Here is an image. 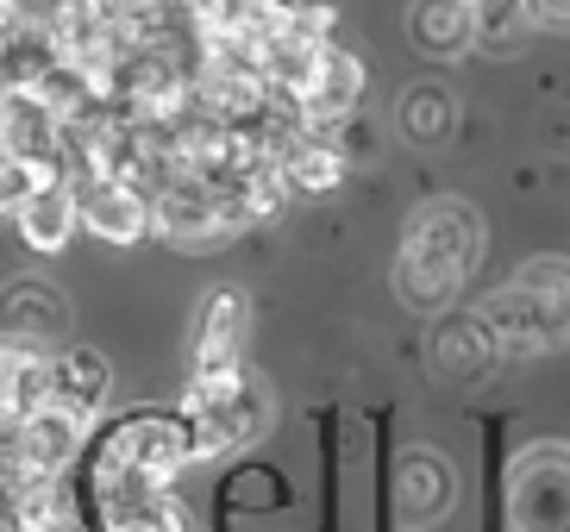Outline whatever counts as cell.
<instances>
[{
  "label": "cell",
  "instance_id": "cell-1",
  "mask_svg": "<svg viewBox=\"0 0 570 532\" xmlns=\"http://www.w3.org/2000/svg\"><path fill=\"white\" fill-rule=\"evenodd\" d=\"M188 464H195V439H188L183 407H132L88 433L76 476L82 483H176Z\"/></svg>",
  "mask_w": 570,
  "mask_h": 532
},
{
  "label": "cell",
  "instance_id": "cell-2",
  "mask_svg": "<svg viewBox=\"0 0 570 532\" xmlns=\"http://www.w3.org/2000/svg\"><path fill=\"white\" fill-rule=\"evenodd\" d=\"M476 314L495 333L502 357H539V351L570 345V257H552V250L527 257L502 288L476 301Z\"/></svg>",
  "mask_w": 570,
  "mask_h": 532
},
{
  "label": "cell",
  "instance_id": "cell-3",
  "mask_svg": "<svg viewBox=\"0 0 570 532\" xmlns=\"http://www.w3.org/2000/svg\"><path fill=\"white\" fill-rule=\"evenodd\" d=\"M183 420H188V439H195V464L238 457L245 445H257L269 433V383L252 376L245 364L214 370V376H188Z\"/></svg>",
  "mask_w": 570,
  "mask_h": 532
},
{
  "label": "cell",
  "instance_id": "cell-4",
  "mask_svg": "<svg viewBox=\"0 0 570 532\" xmlns=\"http://www.w3.org/2000/svg\"><path fill=\"white\" fill-rule=\"evenodd\" d=\"M245 226L238 200L226 183H214L207 169L195 164H176L164 183L151 188V233L169 238L176 250H207L219 238H233Z\"/></svg>",
  "mask_w": 570,
  "mask_h": 532
},
{
  "label": "cell",
  "instance_id": "cell-5",
  "mask_svg": "<svg viewBox=\"0 0 570 532\" xmlns=\"http://www.w3.org/2000/svg\"><path fill=\"white\" fill-rule=\"evenodd\" d=\"M483 245H489L483 214H476L464 195H433V200H420L414 219H407L402 264L433 269V276H445L452 288H464L470 276H476V264H483Z\"/></svg>",
  "mask_w": 570,
  "mask_h": 532
},
{
  "label": "cell",
  "instance_id": "cell-6",
  "mask_svg": "<svg viewBox=\"0 0 570 532\" xmlns=\"http://www.w3.org/2000/svg\"><path fill=\"white\" fill-rule=\"evenodd\" d=\"M495 532H570V445L539 439L508 464Z\"/></svg>",
  "mask_w": 570,
  "mask_h": 532
},
{
  "label": "cell",
  "instance_id": "cell-7",
  "mask_svg": "<svg viewBox=\"0 0 570 532\" xmlns=\"http://www.w3.org/2000/svg\"><path fill=\"white\" fill-rule=\"evenodd\" d=\"M95 433V420H76L63 407H32L19 420L7 445H0V483H45V476H76L82 445Z\"/></svg>",
  "mask_w": 570,
  "mask_h": 532
},
{
  "label": "cell",
  "instance_id": "cell-8",
  "mask_svg": "<svg viewBox=\"0 0 570 532\" xmlns=\"http://www.w3.org/2000/svg\"><path fill=\"white\" fill-rule=\"evenodd\" d=\"M458 501V470L445 451L433 445H407L395 451V470H389V514L402 520V526H439V520L452 514Z\"/></svg>",
  "mask_w": 570,
  "mask_h": 532
},
{
  "label": "cell",
  "instance_id": "cell-9",
  "mask_svg": "<svg viewBox=\"0 0 570 532\" xmlns=\"http://www.w3.org/2000/svg\"><path fill=\"white\" fill-rule=\"evenodd\" d=\"M0 157H26V164L69 176L76 169V145H69V126L26 88H7L0 95Z\"/></svg>",
  "mask_w": 570,
  "mask_h": 532
},
{
  "label": "cell",
  "instance_id": "cell-10",
  "mask_svg": "<svg viewBox=\"0 0 570 532\" xmlns=\"http://www.w3.org/2000/svg\"><path fill=\"white\" fill-rule=\"evenodd\" d=\"M69 195H76V219H82L95 238L107 245H138L151 233V195L119 176H101V169H76L69 176Z\"/></svg>",
  "mask_w": 570,
  "mask_h": 532
},
{
  "label": "cell",
  "instance_id": "cell-11",
  "mask_svg": "<svg viewBox=\"0 0 570 532\" xmlns=\"http://www.w3.org/2000/svg\"><path fill=\"white\" fill-rule=\"evenodd\" d=\"M245 333H252V301L245 288H214L195 314V338H188V376H214V370L245 364Z\"/></svg>",
  "mask_w": 570,
  "mask_h": 532
},
{
  "label": "cell",
  "instance_id": "cell-12",
  "mask_svg": "<svg viewBox=\"0 0 570 532\" xmlns=\"http://www.w3.org/2000/svg\"><path fill=\"white\" fill-rule=\"evenodd\" d=\"M433 370L445 376V383H483L495 364H508L502 357V345H495V333L483 326V314L470 307V314H439V326H433Z\"/></svg>",
  "mask_w": 570,
  "mask_h": 532
},
{
  "label": "cell",
  "instance_id": "cell-13",
  "mask_svg": "<svg viewBox=\"0 0 570 532\" xmlns=\"http://www.w3.org/2000/svg\"><path fill=\"white\" fill-rule=\"evenodd\" d=\"M357 100H364V57L345 45H326V57H320L314 82H307L302 95V126L307 132H326V126H338L345 114H357Z\"/></svg>",
  "mask_w": 570,
  "mask_h": 532
},
{
  "label": "cell",
  "instance_id": "cell-14",
  "mask_svg": "<svg viewBox=\"0 0 570 532\" xmlns=\"http://www.w3.org/2000/svg\"><path fill=\"white\" fill-rule=\"evenodd\" d=\"M107 388H114V370H107L101 351H88V345L51 351V383H45V401H51V407H63V414H76V420H101Z\"/></svg>",
  "mask_w": 570,
  "mask_h": 532
},
{
  "label": "cell",
  "instance_id": "cell-15",
  "mask_svg": "<svg viewBox=\"0 0 570 532\" xmlns=\"http://www.w3.org/2000/svg\"><path fill=\"white\" fill-rule=\"evenodd\" d=\"M63 326H69V307H63V295H57V288H45V283L0 288V338H26V345L57 351Z\"/></svg>",
  "mask_w": 570,
  "mask_h": 532
},
{
  "label": "cell",
  "instance_id": "cell-16",
  "mask_svg": "<svg viewBox=\"0 0 570 532\" xmlns=\"http://www.w3.org/2000/svg\"><path fill=\"white\" fill-rule=\"evenodd\" d=\"M407 38H414L420 57L433 63H452L476 45V26H470V0H414L407 7Z\"/></svg>",
  "mask_w": 570,
  "mask_h": 532
},
{
  "label": "cell",
  "instance_id": "cell-17",
  "mask_svg": "<svg viewBox=\"0 0 570 532\" xmlns=\"http://www.w3.org/2000/svg\"><path fill=\"white\" fill-rule=\"evenodd\" d=\"M13 226H19V238H26L38 257H57V250L69 245V233L82 226V219H76V195H69V176H51V183L13 214Z\"/></svg>",
  "mask_w": 570,
  "mask_h": 532
},
{
  "label": "cell",
  "instance_id": "cell-18",
  "mask_svg": "<svg viewBox=\"0 0 570 532\" xmlns=\"http://www.w3.org/2000/svg\"><path fill=\"white\" fill-rule=\"evenodd\" d=\"M276 176H283L288 195H326V188H338V176H345V157L326 145V132H307L302 126V132L276 150Z\"/></svg>",
  "mask_w": 570,
  "mask_h": 532
},
{
  "label": "cell",
  "instance_id": "cell-19",
  "mask_svg": "<svg viewBox=\"0 0 570 532\" xmlns=\"http://www.w3.org/2000/svg\"><path fill=\"white\" fill-rule=\"evenodd\" d=\"M470 26H476V50H489V57H514L539 32L527 0H470Z\"/></svg>",
  "mask_w": 570,
  "mask_h": 532
},
{
  "label": "cell",
  "instance_id": "cell-20",
  "mask_svg": "<svg viewBox=\"0 0 570 532\" xmlns=\"http://www.w3.org/2000/svg\"><path fill=\"white\" fill-rule=\"evenodd\" d=\"M402 132L420 145H439L452 132V95L445 88H407L402 95Z\"/></svg>",
  "mask_w": 570,
  "mask_h": 532
},
{
  "label": "cell",
  "instance_id": "cell-21",
  "mask_svg": "<svg viewBox=\"0 0 570 532\" xmlns=\"http://www.w3.org/2000/svg\"><path fill=\"white\" fill-rule=\"evenodd\" d=\"M45 183H51V169L26 164V157H0V214L13 219L19 207H26V200H32Z\"/></svg>",
  "mask_w": 570,
  "mask_h": 532
},
{
  "label": "cell",
  "instance_id": "cell-22",
  "mask_svg": "<svg viewBox=\"0 0 570 532\" xmlns=\"http://www.w3.org/2000/svg\"><path fill=\"white\" fill-rule=\"evenodd\" d=\"M539 32H570V0H527Z\"/></svg>",
  "mask_w": 570,
  "mask_h": 532
},
{
  "label": "cell",
  "instance_id": "cell-23",
  "mask_svg": "<svg viewBox=\"0 0 570 532\" xmlns=\"http://www.w3.org/2000/svg\"><path fill=\"white\" fill-rule=\"evenodd\" d=\"M0 501H7V483H0Z\"/></svg>",
  "mask_w": 570,
  "mask_h": 532
}]
</instances>
